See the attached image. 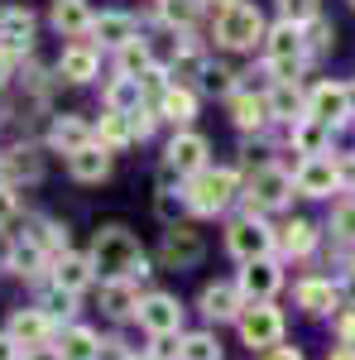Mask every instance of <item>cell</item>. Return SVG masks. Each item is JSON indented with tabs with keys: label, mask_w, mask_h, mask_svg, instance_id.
<instances>
[{
	"label": "cell",
	"mask_w": 355,
	"mask_h": 360,
	"mask_svg": "<svg viewBox=\"0 0 355 360\" xmlns=\"http://www.w3.org/2000/svg\"><path fill=\"white\" fill-rule=\"evenodd\" d=\"M159 111H164V120H173V125H188L192 115H197V96H192L188 86H164Z\"/></svg>",
	"instance_id": "cell-22"
},
{
	"label": "cell",
	"mask_w": 355,
	"mask_h": 360,
	"mask_svg": "<svg viewBox=\"0 0 355 360\" xmlns=\"http://www.w3.org/2000/svg\"><path fill=\"white\" fill-rule=\"evenodd\" d=\"M331 231H336L346 245H355V202H341V207H336V217H331Z\"/></svg>",
	"instance_id": "cell-36"
},
{
	"label": "cell",
	"mask_w": 355,
	"mask_h": 360,
	"mask_svg": "<svg viewBox=\"0 0 355 360\" xmlns=\"http://www.w3.org/2000/svg\"><path fill=\"white\" fill-rule=\"evenodd\" d=\"M168 168H178V173H197V168H207V139L202 135H173L168 139Z\"/></svg>",
	"instance_id": "cell-14"
},
{
	"label": "cell",
	"mask_w": 355,
	"mask_h": 360,
	"mask_svg": "<svg viewBox=\"0 0 355 360\" xmlns=\"http://www.w3.org/2000/svg\"><path fill=\"white\" fill-rule=\"evenodd\" d=\"M49 332H53V317H49V312L25 307V312H15V317H10V336H15L20 346H44Z\"/></svg>",
	"instance_id": "cell-16"
},
{
	"label": "cell",
	"mask_w": 355,
	"mask_h": 360,
	"mask_svg": "<svg viewBox=\"0 0 355 360\" xmlns=\"http://www.w3.org/2000/svg\"><path fill=\"white\" fill-rule=\"evenodd\" d=\"M96 351H101V341H96V332H86V327L63 332V346H58L63 360H96Z\"/></svg>",
	"instance_id": "cell-25"
},
{
	"label": "cell",
	"mask_w": 355,
	"mask_h": 360,
	"mask_svg": "<svg viewBox=\"0 0 355 360\" xmlns=\"http://www.w3.org/2000/svg\"><path fill=\"white\" fill-rule=\"evenodd\" d=\"M135 317H139V327H144L149 336H178L183 332V307H178V298H168V293L139 298Z\"/></svg>",
	"instance_id": "cell-6"
},
{
	"label": "cell",
	"mask_w": 355,
	"mask_h": 360,
	"mask_svg": "<svg viewBox=\"0 0 355 360\" xmlns=\"http://www.w3.org/2000/svg\"><path fill=\"white\" fill-rule=\"evenodd\" d=\"M15 217V197H10V188H0V221H10Z\"/></svg>",
	"instance_id": "cell-46"
},
{
	"label": "cell",
	"mask_w": 355,
	"mask_h": 360,
	"mask_svg": "<svg viewBox=\"0 0 355 360\" xmlns=\"http://www.w3.org/2000/svg\"><path fill=\"white\" fill-rule=\"evenodd\" d=\"M159 10H164V20H168L173 29L197 25V0H159Z\"/></svg>",
	"instance_id": "cell-34"
},
{
	"label": "cell",
	"mask_w": 355,
	"mask_h": 360,
	"mask_svg": "<svg viewBox=\"0 0 355 360\" xmlns=\"http://www.w3.org/2000/svg\"><path fill=\"white\" fill-rule=\"evenodd\" d=\"M240 188V178H235V168H197L188 178V207L192 212H202V217H217L231 207V197Z\"/></svg>",
	"instance_id": "cell-2"
},
{
	"label": "cell",
	"mask_w": 355,
	"mask_h": 360,
	"mask_svg": "<svg viewBox=\"0 0 355 360\" xmlns=\"http://www.w3.org/2000/svg\"><path fill=\"white\" fill-rule=\"evenodd\" d=\"M336 332H341V341H346V346H355V312H346V317L336 322Z\"/></svg>",
	"instance_id": "cell-43"
},
{
	"label": "cell",
	"mask_w": 355,
	"mask_h": 360,
	"mask_svg": "<svg viewBox=\"0 0 355 360\" xmlns=\"http://www.w3.org/2000/svg\"><path fill=\"white\" fill-rule=\"evenodd\" d=\"M86 259H91V269H96L101 278H110V283H115V278H135V274L144 278L149 274V259H144L139 240L125 231V226H101Z\"/></svg>",
	"instance_id": "cell-1"
},
{
	"label": "cell",
	"mask_w": 355,
	"mask_h": 360,
	"mask_svg": "<svg viewBox=\"0 0 355 360\" xmlns=\"http://www.w3.org/2000/svg\"><path fill=\"white\" fill-rule=\"evenodd\" d=\"M67 173H72L77 183H101L110 173V149L96 144V139L82 144V149H72V154H67Z\"/></svg>",
	"instance_id": "cell-13"
},
{
	"label": "cell",
	"mask_w": 355,
	"mask_h": 360,
	"mask_svg": "<svg viewBox=\"0 0 355 360\" xmlns=\"http://www.w3.org/2000/svg\"><path fill=\"white\" fill-rule=\"evenodd\" d=\"M351 5H355V0H351Z\"/></svg>",
	"instance_id": "cell-52"
},
{
	"label": "cell",
	"mask_w": 355,
	"mask_h": 360,
	"mask_svg": "<svg viewBox=\"0 0 355 360\" xmlns=\"http://www.w3.org/2000/svg\"><path fill=\"white\" fill-rule=\"evenodd\" d=\"M327 360H355V346H346V341H341V346H336Z\"/></svg>",
	"instance_id": "cell-47"
},
{
	"label": "cell",
	"mask_w": 355,
	"mask_h": 360,
	"mask_svg": "<svg viewBox=\"0 0 355 360\" xmlns=\"http://www.w3.org/2000/svg\"><path fill=\"white\" fill-rule=\"evenodd\" d=\"M231 111H235V125H240V130H259L269 106H264L259 96H231Z\"/></svg>",
	"instance_id": "cell-30"
},
{
	"label": "cell",
	"mask_w": 355,
	"mask_h": 360,
	"mask_svg": "<svg viewBox=\"0 0 355 360\" xmlns=\"http://www.w3.org/2000/svg\"><path fill=\"white\" fill-rule=\"evenodd\" d=\"M125 139H135V125H130V115H120V111H110L106 120H101V144H125Z\"/></svg>",
	"instance_id": "cell-33"
},
{
	"label": "cell",
	"mask_w": 355,
	"mask_h": 360,
	"mask_svg": "<svg viewBox=\"0 0 355 360\" xmlns=\"http://www.w3.org/2000/svg\"><path fill=\"white\" fill-rule=\"evenodd\" d=\"M144 68H154V63H149V49L130 39V44L120 49V72H125V77H135V72H144Z\"/></svg>",
	"instance_id": "cell-35"
},
{
	"label": "cell",
	"mask_w": 355,
	"mask_h": 360,
	"mask_svg": "<svg viewBox=\"0 0 355 360\" xmlns=\"http://www.w3.org/2000/svg\"><path fill=\"white\" fill-rule=\"evenodd\" d=\"M25 360H63L58 346H25Z\"/></svg>",
	"instance_id": "cell-41"
},
{
	"label": "cell",
	"mask_w": 355,
	"mask_h": 360,
	"mask_svg": "<svg viewBox=\"0 0 355 360\" xmlns=\"http://www.w3.org/2000/svg\"><path fill=\"white\" fill-rule=\"evenodd\" d=\"M91 34H96L106 49H125V44L135 39V20L120 15V10H110V15H101V20H91Z\"/></svg>",
	"instance_id": "cell-17"
},
{
	"label": "cell",
	"mask_w": 355,
	"mask_h": 360,
	"mask_svg": "<svg viewBox=\"0 0 355 360\" xmlns=\"http://www.w3.org/2000/svg\"><path fill=\"white\" fill-rule=\"evenodd\" d=\"M58 77H67V82H91V77H96V49H86V44L67 49V53L58 58Z\"/></svg>",
	"instance_id": "cell-21"
},
{
	"label": "cell",
	"mask_w": 355,
	"mask_h": 360,
	"mask_svg": "<svg viewBox=\"0 0 355 360\" xmlns=\"http://www.w3.org/2000/svg\"><path fill=\"white\" fill-rule=\"evenodd\" d=\"M226 240H231V255L250 264V259H269V250H273V231L259 221V217H245V221L231 226V236H226Z\"/></svg>",
	"instance_id": "cell-8"
},
{
	"label": "cell",
	"mask_w": 355,
	"mask_h": 360,
	"mask_svg": "<svg viewBox=\"0 0 355 360\" xmlns=\"http://www.w3.org/2000/svg\"><path fill=\"white\" fill-rule=\"evenodd\" d=\"M269 39V68L278 72V82H293L302 72V58H307V39H302V25H283L278 29H269L264 34Z\"/></svg>",
	"instance_id": "cell-5"
},
{
	"label": "cell",
	"mask_w": 355,
	"mask_h": 360,
	"mask_svg": "<svg viewBox=\"0 0 355 360\" xmlns=\"http://www.w3.org/2000/svg\"><path fill=\"white\" fill-rule=\"evenodd\" d=\"M327 44H331V25L312 20V49H327Z\"/></svg>",
	"instance_id": "cell-42"
},
{
	"label": "cell",
	"mask_w": 355,
	"mask_h": 360,
	"mask_svg": "<svg viewBox=\"0 0 355 360\" xmlns=\"http://www.w3.org/2000/svg\"><path fill=\"white\" fill-rule=\"evenodd\" d=\"M135 307H139V298L130 293V278H115V283L106 288V312L110 317H130Z\"/></svg>",
	"instance_id": "cell-31"
},
{
	"label": "cell",
	"mask_w": 355,
	"mask_h": 360,
	"mask_svg": "<svg viewBox=\"0 0 355 360\" xmlns=\"http://www.w3.org/2000/svg\"><path fill=\"white\" fill-rule=\"evenodd\" d=\"M278 283H283V274H278L273 259H250L245 269H240V278H235L240 298H250V303H269L273 293H278Z\"/></svg>",
	"instance_id": "cell-10"
},
{
	"label": "cell",
	"mask_w": 355,
	"mask_h": 360,
	"mask_svg": "<svg viewBox=\"0 0 355 360\" xmlns=\"http://www.w3.org/2000/svg\"><path fill=\"white\" fill-rule=\"evenodd\" d=\"M346 303L355 307V269H351V274H346Z\"/></svg>",
	"instance_id": "cell-48"
},
{
	"label": "cell",
	"mask_w": 355,
	"mask_h": 360,
	"mask_svg": "<svg viewBox=\"0 0 355 360\" xmlns=\"http://www.w3.org/2000/svg\"><path fill=\"white\" fill-rule=\"evenodd\" d=\"M264 360H302L298 346H273V351H264Z\"/></svg>",
	"instance_id": "cell-44"
},
{
	"label": "cell",
	"mask_w": 355,
	"mask_h": 360,
	"mask_svg": "<svg viewBox=\"0 0 355 360\" xmlns=\"http://www.w3.org/2000/svg\"><path fill=\"white\" fill-rule=\"evenodd\" d=\"M0 72H5V63H0Z\"/></svg>",
	"instance_id": "cell-50"
},
{
	"label": "cell",
	"mask_w": 355,
	"mask_h": 360,
	"mask_svg": "<svg viewBox=\"0 0 355 360\" xmlns=\"http://www.w3.org/2000/svg\"><path fill=\"white\" fill-rule=\"evenodd\" d=\"M0 360H20V341L15 336H0Z\"/></svg>",
	"instance_id": "cell-45"
},
{
	"label": "cell",
	"mask_w": 355,
	"mask_h": 360,
	"mask_svg": "<svg viewBox=\"0 0 355 360\" xmlns=\"http://www.w3.org/2000/svg\"><path fill=\"white\" fill-rule=\"evenodd\" d=\"M139 96H144V86H139V77H115L110 82V91H106V101H110V111H120V115H130V111H139Z\"/></svg>",
	"instance_id": "cell-26"
},
{
	"label": "cell",
	"mask_w": 355,
	"mask_h": 360,
	"mask_svg": "<svg viewBox=\"0 0 355 360\" xmlns=\"http://www.w3.org/2000/svg\"><path fill=\"white\" fill-rule=\"evenodd\" d=\"M130 360H154V356H130Z\"/></svg>",
	"instance_id": "cell-49"
},
{
	"label": "cell",
	"mask_w": 355,
	"mask_h": 360,
	"mask_svg": "<svg viewBox=\"0 0 355 360\" xmlns=\"http://www.w3.org/2000/svg\"><path fill=\"white\" fill-rule=\"evenodd\" d=\"M331 139V125H322V120H312V115H302L298 125H293V144H298L302 154L312 159V154H322Z\"/></svg>",
	"instance_id": "cell-24"
},
{
	"label": "cell",
	"mask_w": 355,
	"mask_h": 360,
	"mask_svg": "<svg viewBox=\"0 0 355 360\" xmlns=\"http://www.w3.org/2000/svg\"><path fill=\"white\" fill-rule=\"evenodd\" d=\"M288 193H293V178H288L278 164H259V168H254V178H250V207H254V212H273V207H283Z\"/></svg>",
	"instance_id": "cell-7"
},
{
	"label": "cell",
	"mask_w": 355,
	"mask_h": 360,
	"mask_svg": "<svg viewBox=\"0 0 355 360\" xmlns=\"http://www.w3.org/2000/svg\"><path fill=\"white\" fill-rule=\"evenodd\" d=\"M264 106H269V111L278 115V120H298L302 96H298V86H293V82H278V86H273V96L264 101Z\"/></svg>",
	"instance_id": "cell-29"
},
{
	"label": "cell",
	"mask_w": 355,
	"mask_h": 360,
	"mask_svg": "<svg viewBox=\"0 0 355 360\" xmlns=\"http://www.w3.org/2000/svg\"><path fill=\"white\" fill-rule=\"evenodd\" d=\"M202 236L197 231H188V226H173V231H164V245H159V259H164L168 269H192L197 259H202Z\"/></svg>",
	"instance_id": "cell-12"
},
{
	"label": "cell",
	"mask_w": 355,
	"mask_h": 360,
	"mask_svg": "<svg viewBox=\"0 0 355 360\" xmlns=\"http://www.w3.org/2000/svg\"><path fill=\"white\" fill-rule=\"evenodd\" d=\"M336 173H341V188H355V154H346V159L336 164Z\"/></svg>",
	"instance_id": "cell-40"
},
{
	"label": "cell",
	"mask_w": 355,
	"mask_h": 360,
	"mask_svg": "<svg viewBox=\"0 0 355 360\" xmlns=\"http://www.w3.org/2000/svg\"><path fill=\"white\" fill-rule=\"evenodd\" d=\"M29 34H34V15L29 10H5V20H0V39L5 44H29Z\"/></svg>",
	"instance_id": "cell-28"
},
{
	"label": "cell",
	"mask_w": 355,
	"mask_h": 360,
	"mask_svg": "<svg viewBox=\"0 0 355 360\" xmlns=\"http://www.w3.org/2000/svg\"><path fill=\"white\" fill-rule=\"evenodd\" d=\"M231 77H235V72H226V68H202V86L217 91V96H231V91H235Z\"/></svg>",
	"instance_id": "cell-38"
},
{
	"label": "cell",
	"mask_w": 355,
	"mask_h": 360,
	"mask_svg": "<svg viewBox=\"0 0 355 360\" xmlns=\"http://www.w3.org/2000/svg\"><path fill=\"white\" fill-rule=\"evenodd\" d=\"M53 274H58V288H67V293H82L86 283H91V274H96V269H91V259H82V255H63Z\"/></svg>",
	"instance_id": "cell-23"
},
{
	"label": "cell",
	"mask_w": 355,
	"mask_h": 360,
	"mask_svg": "<svg viewBox=\"0 0 355 360\" xmlns=\"http://www.w3.org/2000/svg\"><path fill=\"white\" fill-rule=\"evenodd\" d=\"M264 39V15L254 10V5H245V0H226L217 10V44L221 49H254Z\"/></svg>",
	"instance_id": "cell-3"
},
{
	"label": "cell",
	"mask_w": 355,
	"mask_h": 360,
	"mask_svg": "<svg viewBox=\"0 0 355 360\" xmlns=\"http://www.w3.org/2000/svg\"><path fill=\"white\" fill-rule=\"evenodd\" d=\"M10 264H15L20 274H34V264H39V245H15V255H10Z\"/></svg>",
	"instance_id": "cell-39"
},
{
	"label": "cell",
	"mask_w": 355,
	"mask_h": 360,
	"mask_svg": "<svg viewBox=\"0 0 355 360\" xmlns=\"http://www.w3.org/2000/svg\"><path fill=\"white\" fill-rule=\"evenodd\" d=\"M298 307L307 317H322V312L336 307V288H331L327 278H302L298 283Z\"/></svg>",
	"instance_id": "cell-18"
},
{
	"label": "cell",
	"mask_w": 355,
	"mask_h": 360,
	"mask_svg": "<svg viewBox=\"0 0 355 360\" xmlns=\"http://www.w3.org/2000/svg\"><path fill=\"white\" fill-rule=\"evenodd\" d=\"M202 312H207L212 322L240 317V288H231V283H207V288H202Z\"/></svg>",
	"instance_id": "cell-15"
},
{
	"label": "cell",
	"mask_w": 355,
	"mask_h": 360,
	"mask_svg": "<svg viewBox=\"0 0 355 360\" xmlns=\"http://www.w3.org/2000/svg\"><path fill=\"white\" fill-rule=\"evenodd\" d=\"M91 10H86V0H53V29L58 34H86L91 29Z\"/></svg>",
	"instance_id": "cell-20"
},
{
	"label": "cell",
	"mask_w": 355,
	"mask_h": 360,
	"mask_svg": "<svg viewBox=\"0 0 355 360\" xmlns=\"http://www.w3.org/2000/svg\"><path fill=\"white\" fill-rule=\"evenodd\" d=\"M221 5H226V0H221Z\"/></svg>",
	"instance_id": "cell-51"
},
{
	"label": "cell",
	"mask_w": 355,
	"mask_h": 360,
	"mask_svg": "<svg viewBox=\"0 0 355 360\" xmlns=\"http://www.w3.org/2000/svg\"><path fill=\"white\" fill-rule=\"evenodd\" d=\"M307 115L322 120V125H346V120H351V86H341V82L312 86V96H307Z\"/></svg>",
	"instance_id": "cell-9"
},
{
	"label": "cell",
	"mask_w": 355,
	"mask_h": 360,
	"mask_svg": "<svg viewBox=\"0 0 355 360\" xmlns=\"http://www.w3.org/2000/svg\"><path fill=\"white\" fill-rule=\"evenodd\" d=\"M235 327H240V341L250 351H273L283 341V312L273 303H245L240 317H235Z\"/></svg>",
	"instance_id": "cell-4"
},
{
	"label": "cell",
	"mask_w": 355,
	"mask_h": 360,
	"mask_svg": "<svg viewBox=\"0 0 355 360\" xmlns=\"http://www.w3.org/2000/svg\"><path fill=\"white\" fill-rule=\"evenodd\" d=\"M178 360H221V346L212 332H192L178 341Z\"/></svg>",
	"instance_id": "cell-27"
},
{
	"label": "cell",
	"mask_w": 355,
	"mask_h": 360,
	"mask_svg": "<svg viewBox=\"0 0 355 360\" xmlns=\"http://www.w3.org/2000/svg\"><path fill=\"white\" fill-rule=\"evenodd\" d=\"M283 20L288 25H312L317 20V0H283Z\"/></svg>",
	"instance_id": "cell-37"
},
{
	"label": "cell",
	"mask_w": 355,
	"mask_h": 360,
	"mask_svg": "<svg viewBox=\"0 0 355 360\" xmlns=\"http://www.w3.org/2000/svg\"><path fill=\"white\" fill-rule=\"evenodd\" d=\"M49 144L63 149V154H72V149L91 144V130H86V120H77V115H58L53 130H49Z\"/></svg>",
	"instance_id": "cell-19"
},
{
	"label": "cell",
	"mask_w": 355,
	"mask_h": 360,
	"mask_svg": "<svg viewBox=\"0 0 355 360\" xmlns=\"http://www.w3.org/2000/svg\"><path fill=\"white\" fill-rule=\"evenodd\" d=\"M293 188L302 197H331L341 188V173H336V159H322V154H312V159H302L298 178H293Z\"/></svg>",
	"instance_id": "cell-11"
},
{
	"label": "cell",
	"mask_w": 355,
	"mask_h": 360,
	"mask_svg": "<svg viewBox=\"0 0 355 360\" xmlns=\"http://www.w3.org/2000/svg\"><path fill=\"white\" fill-rule=\"evenodd\" d=\"M312 245H317V226H312V221L283 226V250H288V255H307Z\"/></svg>",
	"instance_id": "cell-32"
}]
</instances>
